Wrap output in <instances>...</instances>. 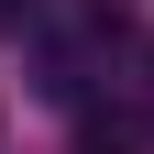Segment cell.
Instances as JSON below:
<instances>
[{
    "label": "cell",
    "mask_w": 154,
    "mask_h": 154,
    "mask_svg": "<svg viewBox=\"0 0 154 154\" xmlns=\"http://www.w3.org/2000/svg\"><path fill=\"white\" fill-rule=\"evenodd\" d=\"M143 143H154V110H143V99L88 110V132H77V154H143Z\"/></svg>",
    "instance_id": "1"
},
{
    "label": "cell",
    "mask_w": 154,
    "mask_h": 154,
    "mask_svg": "<svg viewBox=\"0 0 154 154\" xmlns=\"http://www.w3.org/2000/svg\"><path fill=\"white\" fill-rule=\"evenodd\" d=\"M22 22H33V0H0V33H22Z\"/></svg>",
    "instance_id": "2"
}]
</instances>
